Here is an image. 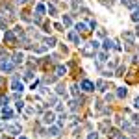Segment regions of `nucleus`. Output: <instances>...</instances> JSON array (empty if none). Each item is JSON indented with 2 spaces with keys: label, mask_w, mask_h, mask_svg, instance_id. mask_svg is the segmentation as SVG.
Masks as SVG:
<instances>
[{
  "label": "nucleus",
  "mask_w": 139,
  "mask_h": 139,
  "mask_svg": "<svg viewBox=\"0 0 139 139\" xmlns=\"http://www.w3.org/2000/svg\"><path fill=\"white\" fill-rule=\"evenodd\" d=\"M96 48H98V43H96V41H91V43H87V47L82 50V54H84V56H93V54L96 52Z\"/></svg>",
  "instance_id": "nucleus-1"
},
{
  "label": "nucleus",
  "mask_w": 139,
  "mask_h": 139,
  "mask_svg": "<svg viewBox=\"0 0 139 139\" xmlns=\"http://www.w3.org/2000/svg\"><path fill=\"white\" fill-rule=\"evenodd\" d=\"M54 121H56V113L54 111H47L43 115V123L45 124H54Z\"/></svg>",
  "instance_id": "nucleus-2"
},
{
  "label": "nucleus",
  "mask_w": 139,
  "mask_h": 139,
  "mask_svg": "<svg viewBox=\"0 0 139 139\" xmlns=\"http://www.w3.org/2000/svg\"><path fill=\"white\" fill-rule=\"evenodd\" d=\"M11 89H13L15 93H22L24 85H22V82H19V78H13V82H11Z\"/></svg>",
  "instance_id": "nucleus-3"
},
{
  "label": "nucleus",
  "mask_w": 139,
  "mask_h": 139,
  "mask_svg": "<svg viewBox=\"0 0 139 139\" xmlns=\"http://www.w3.org/2000/svg\"><path fill=\"white\" fill-rule=\"evenodd\" d=\"M4 41H8V43H15L17 41V35H15V32H11V30H8L6 33H4Z\"/></svg>",
  "instance_id": "nucleus-4"
},
{
  "label": "nucleus",
  "mask_w": 139,
  "mask_h": 139,
  "mask_svg": "<svg viewBox=\"0 0 139 139\" xmlns=\"http://www.w3.org/2000/svg\"><path fill=\"white\" fill-rule=\"evenodd\" d=\"M82 87H84V91H95V85H93L89 80H84V82H82Z\"/></svg>",
  "instance_id": "nucleus-5"
},
{
  "label": "nucleus",
  "mask_w": 139,
  "mask_h": 139,
  "mask_svg": "<svg viewBox=\"0 0 139 139\" xmlns=\"http://www.w3.org/2000/svg\"><path fill=\"white\" fill-rule=\"evenodd\" d=\"M22 61H24V54L22 52H17L13 56V63H22Z\"/></svg>",
  "instance_id": "nucleus-6"
},
{
  "label": "nucleus",
  "mask_w": 139,
  "mask_h": 139,
  "mask_svg": "<svg viewBox=\"0 0 139 139\" xmlns=\"http://www.w3.org/2000/svg\"><path fill=\"white\" fill-rule=\"evenodd\" d=\"M67 74V69L63 67V65H57V69H56V76H65Z\"/></svg>",
  "instance_id": "nucleus-7"
},
{
  "label": "nucleus",
  "mask_w": 139,
  "mask_h": 139,
  "mask_svg": "<svg viewBox=\"0 0 139 139\" xmlns=\"http://www.w3.org/2000/svg\"><path fill=\"white\" fill-rule=\"evenodd\" d=\"M6 130L13 132V134H21V126L19 124H11V126H6Z\"/></svg>",
  "instance_id": "nucleus-8"
},
{
  "label": "nucleus",
  "mask_w": 139,
  "mask_h": 139,
  "mask_svg": "<svg viewBox=\"0 0 139 139\" xmlns=\"http://www.w3.org/2000/svg\"><path fill=\"white\" fill-rule=\"evenodd\" d=\"M69 39H71V41H74L76 45H80V37H78L76 32H71V33H69Z\"/></svg>",
  "instance_id": "nucleus-9"
},
{
  "label": "nucleus",
  "mask_w": 139,
  "mask_h": 139,
  "mask_svg": "<svg viewBox=\"0 0 139 139\" xmlns=\"http://www.w3.org/2000/svg\"><path fill=\"white\" fill-rule=\"evenodd\" d=\"M2 117H4V119H11V117H13V111L8 109V108H4V109H2Z\"/></svg>",
  "instance_id": "nucleus-10"
},
{
  "label": "nucleus",
  "mask_w": 139,
  "mask_h": 139,
  "mask_svg": "<svg viewBox=\"0 0 139 139\" xmlns=\"http://www.w3.org/2000/svg\"><path fill=\"white\" fill-rule=\"evenodd\" d=\"M0 69H2V71H4V72H9V71H11V69H13V65H11V63H8V61H6V63H2V65H0Z\"/></svg>",
  "instance_id": "nucleus-11"
},
{
  "label": "nucleus",
  "mask_w": 139,
  "mask_h": 139,
  "mask_svg": "<svg viewBox=\"0 0 139 139\" xmlns=\"http://www.w3.org/2000/svg\"><path fill=\"white\" fill-rule=\"evenodd\" d=\"M48 134L50 135H59V126H50L48 128Z\"/></svg>",
  "instance_id": "nucleus-12"
},
{
  "label": "nucleus",
  "mask_w": 139,
  "mask_h": 139,
  "mask_svg": "<svg viewBox=\"0 0 139 139\" xmlns=\"http://www.w3.org/2000/svg\"><path fill=\"white\" fill-rule=\"evenodd\" d=\"M76 32H87V24L78 22V24H76Z\"/></svg>",
  "instance_id": "nucleus-13"
},
{
  "label": "nucleus",
  "mask_w": 139,
  "mask_h": 139,
  "mask_svg": "<svg viewBox=\"0 0 139 139\" xmlns=\"http://www.w3.org/2000/svg\"><path fill=\"white\" fill-rule=\"evenodd\" d=\"M54 45H56V39H54V37L45 39V47H54Z\"/></svg>",
  "instance_id": "nucleus-14"
},
{
  "label": "nucleus",
  "mask_w": 139,
  "mask_h": 139,
  "mask_svg": "<svg viewBox=\"0 0 139 139\" xmlns=\"http://www.w3.org/2000/svg\"><path fill=\"white\" fill-rule=\"evenodd\" d=\"M109 48H113V41L111 39H106L104 41V50H109Z\"/></svg>",
  "instance_id": "nucleus-15"
},
{
  "label": "nucleus",
  "mask_w": 139,
  "mask_h": 139,
  "mask_svg": "<svg viewBox=\"0 0 139 139\" xmlns=\"http://www.w3.org/2000/svg\"><path fill=\"white\" fill-rule=\"evenodd\" d=\"M35 11H37V15H43V13H45V6H43V4H37V6H35Z\"/></svg>",
  "instance_id": "nucleus-16"
},
{
  "label": "nucleus",
  "mask_w": 139,
  "mask_h": 139,
  "mask_svg": "<svg viewBox=\"0 0 139 139\" xmlns=\"http://www.w3.org/2000/svg\"><path fill=\"white\" fill-rule=\"evenodd\" d=\"M63 24H65V26H71V24H72V21H71L69 15H63Z\"/></svg>",
  "instance_id": "nucleus-17"
},
{
  "label": "nucleus",
  "mask_w": 139,
  "mask_h": 139,
  "mask_svg": "<svg viewBox=\"0 0 139 139\" xmlns=\"http://www.w3.org/2000/svg\"><path fill=\"white\" fill-rule=\"evenodd\" d=\"M117 96H121V98H123V96H126V89H124V87H119V91H117Z\"/></svg>",
  "instance_id": "nucleus-18"
},
{
  "label": "nucleus",
  "mask_w": 139,
  "mask_h": 139,
  "mask_svg": "<svg viewBox=\"0 0 139 139\" xmlns=\"http://www.w3.org/2000/svg\"><path fill=\"white\" fill-rule=\"evenodd\" d=\"M96 87H100V91H104V89H106V82H104V80H98V82H96Z\"/></svg>",
  "instance_id": "nucleus-19"
},
{
  "label": "nucleus",
  "mask_w": 139,
  "mask_h": 139,
  "mask_svg": "<svg viewBox=\"0 0 139 139\" xmlns=\"http://www.w3.org/2000/svg\"><path fill=\"white\" fill-rule=\"evenodd\" d=\"M0 59H2V61H4V59H6V61H8V59H9V54L2 50V52H0Z\"/></svg>",
  "instance_id": "nucleus-20"
},
{
  "label": "nucleus",
  "mask_w": 139,
  "mask_h": 139,
  "mask_svg": "<svg viewBox=\"0 0 139 139\" xmlns=\"http://www.w3.org/2000/svg\"><path fill=\"white\" fill-rule=\"evenodd\" d=\"M132 19H134V21H139V8L134 11V15H132Z\"/></svg>",
  "instance_id": "nucleus-21"
},
{
  "label": "nucleus",
  "mask_w": 139,
  "mask_h": 139,
  "mask_svg": "<svg viewBox=\"0 0 139 139\" xmlns=\"http://www.w3.org/2000/svg\"><path fill=\"white\" fill-rule=\"evenodd\" d=\"M87 139H98V134H96V132H91V134L87 135Z\"/></svg>",
  "instance_id": "nucleus-22"
},
{
  "label": "nucleus",
  "mask_w": 139,
  "mask_h": 139,
  "mask_svg": "<svg viewBox=\"0 0 139 139\" xmlns=\"http://www.w3.org/2000/svg\"><path fill=\"white\" fill-rule=\"evenodd\" d=\"M98 59H100V61H106V52H100V54H98Z\"/></svg>",
  "instance_id": "nucleus-23"
},
{
  "label": "nucleus",
  "mask_w": 139,
  "mask_h": 139,
  "mask_svg": "<svg viewBox=\"0 0 139 139\" xmlns=\"http://www.w3.org/2000/svg\"><path fill=\"white\" fill-rule=\"evenodd\" d=\"M123 72H124V67H119V69H117V74H115V76H123Z\"/></svg>",
  "instance_id": "nucleus-24"
},
{
  "label": "nucleus",
  "mask_w": 139,
  "mask_h": 139,
  "mask_svg": "<svg viewBox=\"0 0 139 139\" xmlns=\"http://www.w3.org/2000/svg\"><path fill=\"white\" fill-rule=\"evenodd\" d=\"M6 24H8V22L4 21V19H2V17H0V28H4V30H6Z\"/></svg>",
  "instance_id": "nucleus-25"
},
{
  "label": "nucleus",
  "mask_w": 139,
  "mask_h": 139,
  "mask_svg": "<svg viewBox=\"0 0 139 139\" xmlns=\"http://www.w3.org/2000/svg\"><path fill=\"white\" fill-rule=\"evenodd\" d=\"M48 13H50V15H56V8H54V6H48Z\"/></svg>",
  "instance_id": "nucleus-26"
},
{
  "label": "nucleus",
  "mask_w": 139,
  "mask_h": 139,
  "mask_svg": "<svg viewBox=\"0 0 139 139\" xmlns=\"http://www.w3.org/2000/svg\"><path fill=\"white\" fill-rule=\"evenodd\" d=\"M100 130H102V132H108V123H102V124H100Z\"/></svg>",
  "instance_id": "nucleus-27"
},
{
  "label": "nucleus",
  "mask_w": 139,
  "mask_h": 139,
  "mask_svg": "<svg viewBox=\"0 0 139 139\" xmlns=\"http://www.w3.org/2000/svg\"><path fill=\"white\" fill-rule=\"evenodd\" d=\"M57 93H59V95L65 93V87H63V85H57Z\"/></svg>",
  "instance_id": "nucleus-28"
},
{
  "label": "nucleus",
  "mask_w": 139,
  "mask_h": 139,
  "mask_svg": "<svg viewBox=\"0 0 139 139\" xmlns=\"http://www.w3.org/2000/svg\"><path fill=\"white\" fill-rule=\"evenodd\" d=\"M24 113H26V115H32V113H33V109H32V108H26V109H24Z\"/></svg>",
  "instance_id": "nucleus-29"
},
{
  "label": "nucleus",
  "mask_w": 139,
  "mask_h": 139,
  "mask_svg": "<svg viewBox=\"0 0 139 139\" xmlns=\"http://www.w3.org/2000/svg\"><path fill=\"white\" fill-rule=\"evenodd\" d=\"M132 119H134V123H135V124H139V115H134Z\"/></svg>",
  "instance_id": "nucleus-30"
},
{
  "label": "nucleus",
  "mask_w": 139,
  "mask_h": 139,
  "mask_svg": "<svg viewBox=\"0 0 139 139\" xmlns=\"http://www.w3.org/2000/svg\"><path fill=\"white\" fill-rule=\"evenodd\" d=\"M134 106H135V108H139V96L135 98V102H134Z\"/></svg>",
  "instance_id": "nucleus-31"
},
{
  "label": "nucleus",
  "mask_w": 139,
  "mask_h": 139,
  "mask_svg": "<svg viewBox=\"0 0 139 139\" xmlns=\"http://www.w3.org/2000/svg\"><path fill=\"white\" fill-rule=\"evenodd\" d=\"M19 2H21V4H26V2H28V0H19Z\"/></svg>",
  "instance_id": "nucleus-32"
},
{
  "label": "nucleus",
  "mask_w": 139,
  "mask_h": 139,
  "mask_svg": "<svg viewBox=\"0 0 139 139\" xmlns=\"http://www.w3.org/2000/svg\"><path fill=\"white\" fill-rule=\"evenodd\" d=\"M19 139H28V137H19Z\"/></svg>",
  "instance_id": "nucleus-33"
}]
</instances>
